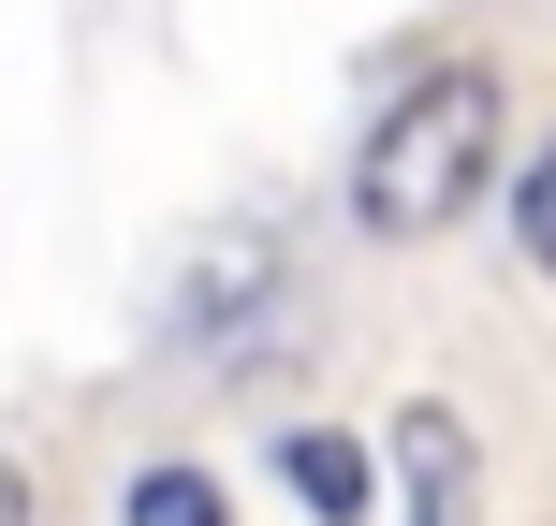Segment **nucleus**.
Wrapping results in <instances>:
<instances>
[{"label":"nucleus","instance_id":"obj_1","mask_svg":"<svg viewBox=\"0 0 556 526\" xmlns=\"http://www.w3.org/2000/svg\"><path fill=\"white\" fill-rule=\"evenodd\" d=\"M498 162H513L498 59H440V74H410L381 117H366V146H352V234L425 249V234H454L483 191H498Z\"/></svg>","mask_w":556,"mask_h":526},{"label":"nucleus","instance_id":"obj_2","mask_svg":"<svg viewBox=\"0 0 556 526\" xmlns=\"http://www.w3.org/2000/svg\"><path fill=\"white\" fill-rule=\"evenodd\" d=\"M264 322H278V249L264 234H220V249L176 278V307H162V336L205 351V365H264Z\"/></svg>","mask_w":556,"mask_h":526},{"label":"nucleus","instance_id":"obj_3","mask_svg":"<svg viewBox=\"0 0 556 526\" xmlns=\"http://www.w3.org/2000/svg\"><path fill=\"white\" fill-rule=\"evenodd\" d=\"M395 498H410V526H469V498H483V453H469V424L425 395V410H395Z\"/></svg>","mask_w":556,"mask_h":526},{"label":"nucleus","instance_id":"obj_4","mask_svg":"<svg viewBox=\"0 0 556 526\" xmlns=\"http://www.w3.org/2000/svg\"><path fill=\"white\" fill-rule=\"evenodd\" d=\"M278 483H293L307 526H366L381 512V453H366L352 424H293V439H278Z\"/></svg>","mask_w":556,"mask_h":526},{"label":"nucleus","instance_id":"obj_5","mask_svg":"<svg viewBox=\"0 0 556 526\" xmlns=\"http://www.w3.org/2000/svg\"><path fill=\"white\" fill-rule=\"evenodd\" d=\"M117 526H235V498H220V469L162 453V469H132V512H117Z\"/></svg>","mask_w":556,"mask_h":526},{"label":"nucleus","instance_id":"obj_6","mask_svg":"<svg viewBox=\"0 0 556 526\" xmlns=\"http://www.w3.org/2000/svg\"><path fill=\"white\" fill-rule=\"evenodd\" d=\"M513 264H528V278H556V146L513 176Z\"/></svg>","mask_w":556,"mask_h":526},{"label":"nucleus","instance_id":"obj_7","mask_svg":"<svg viewBox=\"0 0 556 526\" xmlns=\"http://www.w3.org/2000/svg\"><path fill=\"white\" fill-rule=\"evenodd\" d=\"M0 526H29V469H0Z\"/></svg>","mask_w":556,"mask_h":526}]
</instances>
